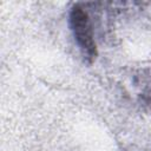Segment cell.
<instances>
[{
    "mask_svg": "<svg viewBox=\"0 0 151 151\" xmlns=\"http://www.w3.org/2000/svg\"><path fill=\"white\" fill-rule=\"evenodd\" d=\"M70 27L76 40V44L78 45L84 58L88 63H93L98 54V51L97 44L94 41L92 25L87 12L78 4L71 8Z\"/></svg>",
    "mask_w": 151,
    "mask_h": 151,
    "instance_id": "cell-1",
    "label": "cell"
}]
</instances>
